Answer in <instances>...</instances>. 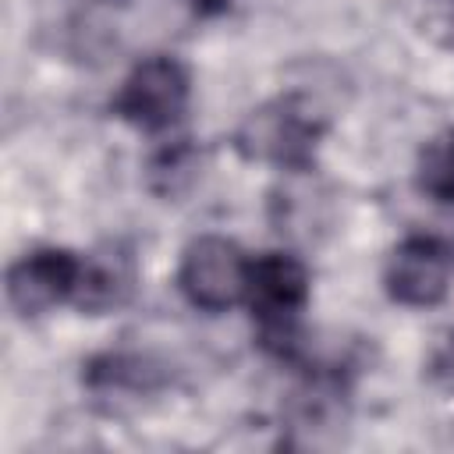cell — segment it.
Masks as SVG:
<instances>
[{
    "label": "cell",
    "mask_w": 454,
    "mask_h": 454,
    "mask_svg": "<svg viewBox=\"0 0 454 454\" xmlns=\"http://www.w3.org/2000/svg\"><path fill=\"white\" fill-rule=\"evenodd\" d=\"M312 280L309 266L291 252H262L248 259V284L245 305L259 323L262 344L280 355L294 358L301 351V312L309 305Z\"/></svg>",
    "instance_id": "1"
},
{
    "label": "cell",
    "mask_w": 454,
    "mask_h": 454,
    "mask_svg": "<svg viewBox=\"0 0 454 454\" xmlns=\"http://www.w3.org/2000/svg\"><path fill=\"white\" fill-rule=\"evenodd\" d=\"M323 131L326 124L316 114V106H309V99L280 96L245 114V121L238 124L234 145L245 160L270 163L280 170H309Z\"/></svg>",
    "instance_id": "2"
},
{
    "label": "cell",
    "mask_w": 454,
    "mask_h": 454,
    "mask_svg": "<svg viewBox=\"0 0 454 454\" xmlns=\"http://www.w3.org/2000/svg\"><path fill=\"white\" fill-rule=\"evenodd\" d=\"M188 99H192L188 67L170 53H156L131 67V74L121 82L114 103H110V110L124 124L156 135V131L174 128L184 117Z\"/></svg>",
    "instance_id": "3"
},
{
    "label": "cell",
    "mask_w": 454,
    "mask_h": 454,
    "mask_svg": "<svg viewBox=\"0 0 454 454\" xmlns=\"http://www.w3.org/2000/svg\"><path fill=\"white\" fill-rule=\"evenodd\" d=\"M245 284H248V255L231 238L202 234L184 248L177 266V287L195 309L223 312L245 301Z\"/></svg>",
    "instance_id": "4"
},
{
    "label": "cell",
    "mask_w": 454,
    "mask_h": 454,
    "mask_svg": "<svg viewBox=\"0 0 454 454\" xmlns=\"http://www.w3.org/2000/svg\"><path fill=\"white\" fill-rule=\"evenodd\" d=\"M454 280V252L433 234H411L387 255L383 287L397 305L429 309L440 305Z\"/></svg>",
    "instance_id": "5"
},
{
    "label": "cell",
    "mask_w": 454,
    "mask_h": 454,
    "mask_svg": "<svg viewBox=\"0 0 454 454\" xmlns=\"http://www.w3.org/2000/svg\"><path fill=\"white\" fill-rule=\"evenodd\" d=\"M82 273V255L71 248H35L7 270V301L21 316L50 312L74 298Z\"/></svg>",
    "instance_id": "6"
},
{
    "label": "cell",
    "mask_w": 454,
    "mask_h": 454,
    "mask_svg": "<svg viewBox=\"0 0 454 454\" xmlns=\"http://www.w3.org/2000/svg\"><path fill=\"white\" fill-rule=\"evenodd\" d=\"M135 287V266L121 248H99L82 255V273H78V287L71 305H78L82 312H106L117 309Z\"/></svg>",
    "instance_id": "7"
},
{
    "label": "cell",
    "mask_w": 454,
    "mask_h": 454,
    "mask_svg": "<svg viewBox=\"0 0 454 454\" xmlns=\"http://www.w3.org/2000/svg\"><path fill=\"white\" fill-rule=\"evenodd\" d=\"M85 380L92 390L103 394H145L160 383V372L149 358L138 355H103L89 365Z\"/></svg>",
    "instance_id": "8"
},
{
    "label": "cell",
    "mask_w": 454,
    "mask_h": 454,
    "mask_svg": "<svg viewBox=\"0 0 454 454\" xmlns=\"http://www.w3.org/2000/svg\"><path fill=\"white\" fill-rule=\"evenodd\" d=\"M415 184L422 195L454 206V128L436 135L422 156H419V170H415Z\"/></svg>",
    "instance_id": "9"
},
{
    "label": "cell",
    "mask_w": 454,
    "mask_h": 454,
    "mask_svg": "<svg viewBox=\"0 0 454 454\" xmlns=\"http://www.w3.org/2000/svg\"><path fill=\"white\" fill-rule=\"evenodd\" d=\"M188 11H195V14H220V11H227L234 0H181Z\"/></svg>",
    "instance_id": "10"
}]
</instances>
